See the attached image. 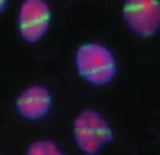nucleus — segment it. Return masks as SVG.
Listing matches in <instances>:
<instances>
[{
  "mask_svg": "<svg viewBox=\"0 0 160 155\" xmlns=\"http://www.w3.org/2000/svg\"><path fill=\"white\" fill-rule=\"evenodd\" d=\"M75 67L78 75L93 86L108 85L118 70L112 50L98 42H88L77 49Z\"/></svg>",
  "mask_w": 160,
  "mask_h": 155,
  "instance_id": "1",
  "label": "nucleus"
},
{
  "mask_svg": "<svg viewBox=\"0 0 160 155\" xmlns=\"http://www.w3.org/2000/svg\"><path fill=\"white\" fill-rule=\"evenodd\" d=\"M74 139L83 153L98 155L101 149L113 139V130L101 113L87 108L80 111L74 121Z\"/></svg>",
  "mask_w": 160,
  "mask_h": 155,
  "instance_id": "2",
  "label": "nucleus"
},
{
  "mask_svg": "<svg viewBox=\"0 0 160 155\" xmlns=\"http://www.w3.org/2000/svg\"><path fill=\"white\" fill-rule=\"evenodd\" d=\"M122 19L135 35L141 38L154 36L160 28L158 0H126Z\"/></svg>",
  "mask_w": 160,
  "mask_h": 155,
  "instance_id": "3",
  "label": "nucleus"
},
{
  "mask_svg": "<svg viewBox=\"0 0 160 155\" xmlns=\"http://www.w3.org/2000/svg\"><path fill=\"white\" fill-rule=\"evenodd\" d=\"M50 19L52 11L46 0H24L18 14V27L22 39L27 42L42 39L50 27Z\"/></svg>",
  "mask_w": 160,
  "mask_h": 155,
  "instance_id": "4",
  "label": "nucleus"
},
{
  "mask_svg": "<svg viewBox=\"0 0 160 155\" xmlns=\"http://www.w3.org/2000/svg\"><path fill=\"white\" fill-rule=\"evenodd\" d=\"M52 108L50 91L41 85H33L22 91L16 100L18 114L27 121H39L49 114Z\"/></svg>",
  "mask_w": 160,
  "mask_h": 155,
  "instance_id": "5",
  "label": "nucleus"
},
{
  "mask_svg": "<svg viewBox=\"0 0 160 155\" xmlns=\"http://www.w3.org/2000/svg\"><path fill=\"white\" fill-rule=\"evenodd\" d=\"M27 155H64L57 143L49 139H39L28 146Z\"/></svg>",
  "mask_w": 160,
  "mask_h": 155,
  "instance_id": "6",
  "label": "nucleus"
},
{
  "mask_svg": "<svg viewBox=\"0 0 160 155\" xmlns=\"http://www.w3.org/2000/svg\"><path fill=\"white\" fill-rule=\"evenodd\" d=\"M7 5H8V0H0V13L7 10Z\"/></svg>",
  "mask_w": 160,
  "mask_h": 155,
  "instance_id": "7",
  "label": "nucleus"
}]
</instances>
